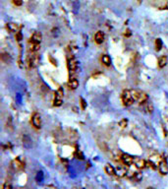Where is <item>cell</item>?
I'll use <instances>...</instances> for the list:
<instances>
[{
  "mask_svg": "<svg viewBox=\"0 0 168 189\" xmlns=\"http://www.w3.org/2000/svg\"><path fill=\"white\" fill-rule=\"evenodd\" d=\"M158 170L162 175H166L168 173V164L164 160L161 161V163L158 165Z\"/></svg>",
  "mask_w": 168,
  "mask_h": 189,
  "instance_id": "9c48e42d",
  "label": "cell"
},
{
  "mask_svg": "<svg viewBox=\"0 0 168 189\" xmlns=\"http://www.w3.org/2000/svg\"><path fill=\"white\" fill-rule=\"evenodd\" d=\"M13 3L16 6H21L23 4V0H13Z\"/></svg>",
  "mask_w": 168,
  "mask_h": 189,
  "instance_id": "cb8c5ba5",
  "label": "cell"
},
{
  "mask_svg": "<svg viewBox=\"0 0 168 189\" xmlns=\"http://www.w3.org/2000/svg\"><path fill=\"white\" fill-rule=\"evenodd\" d=\"M32 123L36 129H40L41 128V117H40L38 113L36 112L33 113V115L32 117Z\"/></svg>",
  "mask_w": 168,
  "mask_h": 189,
  "instance_id": "8992f818",
  "label": "cell"
},
{
  "mask_svg": "<svg viewBox=\"0 0 168 189\" xmlns=\"http://www.w3.org/2000/svg\"><path fill=\"white\" fill-rule=\"evenodd\" d=\"M42 40V35L41 33L39 32H35L33 33L31 39H30V42H36V43H40Z\"/></svg>",
  "mask_w": 168,
  "mask_h": 189,
  "instance_id": "8fae6325",
  "label": "cell"
},
{
  "mask_svg": "<svg viewBox=\"0 0 168 189\" xmlns=\"http://www.w3.org/2000/svg\"><path fill=\"white\" fill-rule=\"evenodd\" d=\"M40 56L38 54H36L35 52H32L31 55H29L28 57V64L31 68H35V67L38 66V64L39 63Z\"/></svg>",
  "mask_w": 168,
  "mask_h": 189,
  "instance_id": "277c9868",
  "label": "cell"
},
{
  "mask_svg": "<svg viewBox=\"0 0 168 189\" xmlns=\"http://www.w3.org/2000/svg\"><path fill=\"white\" fill-rule=\"evenodd\" d=\"M124 35H125V36H131V31L130 30H126L125 33H124Z\"/></svg>",
  "mask_w": 168,
  "mask_h": 189,
  "instance_id": "4316f807",
  "label": "cell"
},
{
  "mask_svg": "<svg viewBox=\"0 0 168 189\" xmlns=\"http://www.w3.org/2000/svg\"><path fill=\"white\" fill-rule=\"evenodd\" d=\"M162 48V40L160 39H155V50L156 51H159V50Z\"/></svg>",
  "mask_w": 168,
  "mask_h": 189,
  "instance_id": "ffe728a7",
  "label": "cell"
},
{
  "mask_svg": "<svg viewBox=\"0 0 168 189\" xmlns=\"http://www.w3.org/2000/svg\"><path fill=\"white\" fill-rule=\"evenodd\" d=\"M119 125L122 127V128H125V127H127V125H128V120L127 119H125V118H124V119H122L119 122Z\"/></svg>",
  "mask_w": 168,
  "mask_h": 189,
  "instance_id": "7402d4cb",
  "label": "cell"
},
{
  "mask_svg": "<svg viewBox=\"0 0 168 189\" xmlns=\"http://www.w3.org/2000/svg\"><path fill=\"white\" fill-rule=\"evenodd\" d=\"M147 189H154V188L153 187H147Z\"/></svg>",
  "mask_w": 168,
  "mask_h": 189,
  "instance_id": "83f0119b",
  "label": "cell"
},
{
  "mask_svg": "<svg viewBox=\"0 0 168 189\" xmlns=\"http://www.w3.org/2000/svg\"><path fill=\"white\" fill-rule=\"evenodd\" d=\"M2 189H13L11 183H9V182H5L4 184H3Z\"/></svg>",
  "mask_w": 168,
  "mask_h": 189,
  "instance_id": "603a6c76",
  "label": "cell"
},
{
  "mask_svg": "<svg viewBox=\"0 0 168 189\" xmlns=\"http://www.w3.org/2000/svg\"><path fill=\"white\" fill-rule=\"evenodd\" d=\"M16 39H17V40H21L22 39V33L20 32L16 33Z\"/></svg>",
  "mask_w": 168,
  "mask_h": 189,
  "instance_id": "484cf974",
  "label": "cell"
},
{
  "mask_svg": "<svg viewBox=\"0 0 168 189\" xmlns=\"http://www.w3.org/2000/svg\"><path fill=\"white\" fill-rule=\"evenodd\" d=\"M121 99H122V103L125 106H130L136 102L135 99L133 97L132 90H125L123 91L122 96H121Z\"/></svg>",
  "mask_w": 168,
  "mask_h": 189,
  "instance_id": "6da1fadb",
  "label": "cell"
},
{
  "mask_svg": "<svg viewBox=\"0 0 168 189\" xmlns=\"http://www.w3.org/2000/svg\"><path fill=\"white\" fill-rule=\"evenodd\" d=\"M104 170H105V173L108 174V175H116V170L114 168L111 164H106L105 167H104Z\"/></svg>",
  "mask_w": 168,
  "mask_h": 189,
  "instance_id": "9a60e30c",
  "label": "cell"
},
{
  "mask_svg": "<svg viewBox=\"0 0 168 189\" xmlns=\"http://www.w3.org/2000/svg\"><path fill=\"white\" fill-rule=\"evenodd\" d=\"M63 96H64V91H63L62 88H59L58 90L56 91L54 100H53V104L54 106H60L63 103Z\"/></svg>",
  "mask_w": 168,
  "mask_h": 189,
  "instance_id": "3957f363",
  "label": "cell"
},
{
  "mask_svg": "<svg viewBox=\"0 0 168 189\" xmlns=\"http://www.w3.org/2000/svg\"><path fill=\"white\" fill-rule=\"evenodd\" d=\"M68 87L72 90H76L79 87V81L77 78H70L68 81Z\"/></svg>",
  "mask_w": 168,
  "mask_h": 189,
  "instance_id": "7c38bea8",
  "label": "cell"
},
{
  "mask_svg": "<svg viewBox=\"0 0 168 189\" xmlns=\"http://www.w3.org/2000/svg\"><path fill=\"white\" fill-rule=\"evenodd\" d=\"M161 161H162V158H160L159 155L157 154L152 155L149 157V161H147V167H152V170H156V168H158V165L161 163Z\"/></svg>",
  "mask_w": 168,
  "mask_h": 189,
  "instance_id": "7a4b0ae2",
  "label": "cell"
},
{
  "mask_svg": "<svg viewBox=\"0 0 168 189\" xmlns=\"http://www.w3.org/2000/svg\"><path fill=\"white\" fill-rule=\"evenodd\" d=\"M167 64V57L166 56H161L158 59V67L159 68H163Z\"/></svg>",
  "mask_w": 168,
  "mask_h": 189,
  "instance_id": "ac0fdd59",
  "label": "cell"
},
{
  "mask_svg": "<svg viewBox=\"0 0 168 189\" xmlns=\"http://www.w3.org/2000/svg\"><path fill=\"white\" fill-rule=\"evenodd\" d=\"M77 68H78V61L74 57H72V58L68 60V69L70 73H74L77 70Z\"/></svg>",
  "mask_w": 168,
  "mask_h": 189,
  "instance_id": "52a82bcc",
  "label": "cell"
},
{
  "mask_svg": "<svg viewBox=\"0 0 168 189\" xmlns=\"http://www.w3.org/2000/svg\"><path fill=\"white\" fill-rule=\"evenodd\" d=\"M101 61L105 66H110L111 65V58H110L109 55L107 54H103L101 57Z\"/></svg>",
  "mask_w": 168,
  "mask_h": 189,
  "instance_id": "e0dca14e",
  "label": "cell"
},
{
  "mask_svg": "<svg viewBox=\"0 0 168 189\" xmlns=\"http://www.w3.org/2000/svg\"><path fill=\"white\" fill-rule=\"evenodd\" d=\"M95 40L97 45H101L104 40V33L101 31H98L95 36Z\"/></svg>",
  "mask_w": 168,
  "mask_h": 189,
  "instance_id": "4fadbf2b",
  "label": "cell"
},
{
  "mask_svg": "<svg viewBox=\"0 0 168 189\" xmlns=\"http://www.w3.org/2000/svg\"><path fill=\"white\" fill-rule=\"evenodd\" d=\"M134 157L130 156V155L128 154H122L121 155V161H122L123 164L125 165H128V167H130V165H133L134 164Z\"/></svg>",
  "mask_w": 168,
  "mask_h": 189,
  "instance_id": "5b68a950",
  "label": "cell"
},
{
  "mask_svg": "<svg viewBox=\"0 0 168 189\" xmlns=\"http://www.w3.org/2000/svg\"><path fill=\"white\" fill-rule=\"evenodd\" d=\"M135 164V167L137 168H139V170H143L147 167V161L143 160V158H134V164Z\"/></svg>",
  "mask_w": 168,
  "mask_h": 189,
  "instance_id": "ba28073f",
  "label": "cell"
},
{
  "mask_svg": "<svg viewBox=\"0 0 168 189\" xmlns=\"http://www.w3.org/2000/svg\"><path fill=\"white\" fill-rule=\"evenodd\" d=\"M40 48V43H36L33 42H29V49L32 52H36Z\"/></svg>",
  "mask_w": 168,
  "mask_h": 189,
  "instance_id": "2e32d148",
  "label": "cell"
},
{
  "mask_svg": "<svg viewBox=\"0 0 168 189\" xmlns=\"http://www.w3.org/2000/svg\"><path fill=\"white\" fill-rule=\"evenodd\" d=\"M81 104H82V109H86V107H87V103L85 102V100L82 99V97H81Z\"/></svg>",
  "mask_w": 168,
  "mask_h": 189,
  "instance_id": "d4e9b609",
  "label": "cell"
},
{
  "mask_svg": "<svg viewBox=\"0 0 168 189\" xmlns=\"http://www.w3.org/2000/svg\"><path fill=\"white\" fill-rule=\"evenodd\" d=\"M146 110H147V113H152V110H153V106H152V104L149 103L147 104V106H146Z\"/></svg>",
  "mask_w": 168,
  "mask_h": 189,
  "instance_id": "44dd1931",
  "label": "cell"
},
{
  "mask_svg": "<svg viewBox=\"0 0 168 189\" xmlns=\"http://www.w3.org/2000/svg\"><path fill=\"white\" fill-rule=\"evenodd\" d=\"M13 167H14L16 170H23L25 167V161H22V158H17L13 161Z\"/></svg>",
  "mask_w": 168,
  "mask_h": 189,
  "instance_id": "30bf717a",
  "label": "cell"
},
{
  "mask_svg": "<svg viewBox=\"0 0 168 189\" xmlns=\"http://www.w3.org/2000/svg\"><path fill=\"white\" fill-rule=\"evenodd\" d=\"M116 170V175H118V176L122 177V176H125V175H127V171L126 168L123 167V165H118L117 167V168H115Z\"/></svg>",
  "mask_w": 168,
  "mask_h": 189,
  "instance_id": "5bb4252c",
  "label": "cell"
},
{
  "mask_svg": "<svg viewBox=\"0 0 168 189\" xmlns=\"http://www.w3.org/2000/svg\"><path fill=\"white\" fill-rule=\"evenodd\" d=\"M7 28L9 29L10 32L12 33H18V26L15 23H8Z\"/></svg>",
  "mask_w": 168,
  "mask_h": 189,
  "instance_id": "d6986e66",
  "label": "cell"
}]
</instances>
